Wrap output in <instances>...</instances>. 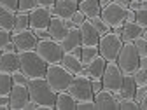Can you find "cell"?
Instances as JSON below:
<instances>
[{"instance_id":"cell-1","label":"cell","mask_w":147,"mask_h":110,"mask_svg":"<svg viewBox=\"0 0 147 110\" xmlns=\"http://www.w3.org/2000/svg\"><path fill=\"white\" fill-rule=\"evenodd\" d=\"M26 87H28L30 100H33L35 103H39L42 110H53V108H54L56 93L51 89V86L47 84L46 77L30 79L28 84H26Z\"/></svg>"},{"instance_id":"cell-2","label":"cell","mask_w":147,"mask_h":110,"mask_svg":"<svg viewBox=\"0 0 147 110\" xmlns=\"http://www.w3.org/2000/svg\"><path fill=\"white\" fill-rule=\"evenodd\" d=\"M20 70L28 79L44 77L47 70V63L37 54V51H25V52H20Z\"/></svg>"},{"instance_id":"cell-3","label":"cell","mask_w":147,"mask_h":110,"mask_svg":"<svg viewBox=\"0 0 147 110\" xmlns=\"http://www.w3.org/2000/svg\"><path fill=\"white\" fill-rule=\"evenodd\" d=\"M46 80L51 86V89L54 93H61V91H67L72 79H74V73L68 72L61 63H54V65H47L46 70Z\"/></svg>"},{"instance_id":"cell-4","label":"cell","mask_w":147,"mask_h":110,"mask_svg":"<svg viewBox=\"0 0 147 110\" xmlns=\"http://www.w3.org/2000/svg\"><path fill=\"white\" fill-rule=\"evenodd\" d=\"M123 44L124 42L121 39V35L116 33L114 30H110V32H107V33H103L100 37V40H98V52H100V56H103L107 61H116Z\"/></svg>"},{"instance_id":"cell-5","label":"cell","mask_w":147,"mask_h":110,"mask_svg":"<svg viewBox=\"0 0 147 110\" xmlns=\"http://www.w3.org/2000/svg\"><path fill=\"white\" fill-rule=\"evenodd\" d=\"M116 63L119 65V68L123 70V73H133L137 68H138V63H140V54L135 47L133 42H124L117 58H116Z\"/></svg>"},{"instance_id":"cell-6","label":"cell","mask_w":147,"mask_h":110,"mask_svg":"<svg viewBox=\"0 0 147 110\" xmlns=\"http://www.w3.org/2000/svg\"><path fill=\"white\" fill-rule=\"evenodd\" d=\"M37 54L47 63V65H54V63H61V58H63V47L60 42L53 40V39H42L37 42V47H35Z\"/></svg>"},{"instance_id":"cell-7","label":"cell","mask_w":147,"mask_h":110,"mask_svg":"<svg viewBox=\"0 0 147 110\" xmlns=\"http://www.w3.org/2000/svg\"><path fill=\"white\" fill-rule=\"evenodd\" d=\"M68 93L74 96L76 101H81V100H89L93 98V89H91V79L86 75L84 72L81 73H76L68 86Z\"/></svg>"},{"instance_id":"cell-8","label":"cell","mask_w":147,"mask_h":110,"mask_svg":"<svg viewBox=\"0 0 147 110\" xmlns=\"http://www.w3.org/2000/svg\"><path fill=\"white\" fill-rule=\"evenodd\" d=\"M123 70L119 68V65L116 61H107L105 70H103V75H102V84L103 89L110 91V93H117L121 84H123Z\"/></svg>"},{"instance_id":"cell-9","label":"cell","mask_w":147,"mask_h":110,"mask_svg":"<svg viewBox=\"0 0 147 110\" xmlns=\"http://www.w3.org/2000/svg\"><path fill=\"white\" fill-rule=\"evenodd\" d=\"M126 9H128L126 5H121L117 2H110L107 7L102 9L100 16L103 17V21L110 28L116 30V28H121L124 25V21H126Z\"/></svg>"},{"instance_id":"cell-10","label":"cell","mask_w":147,"mask_h":110,"mask_svg":"<svg viewBox=\"0 0 147 110\" xmlns=\"http://www.w3.org/2000/svg\"><path fill=\"white\" fill-rule=\"evenodd\" d=\"M11 39H12V42L16 44L18 52L35 51L37 42H39V39L35 37V33H33V30H32V28L21 30V32H11Z\"/></svg>"},{"instance_id":"cell-11","label":"cell","mask_w":147,"mask_h":110,"mask_svg":"<svg viewBox=\"0 0 147 110\" xmlns=\"http://www.w3.org/2000/svg\"><path fill=\"white\" fill-rule=\"evenodd\" d=\"M28 16H30V28L32 30H47L51 17H53V11L47 7L37 5L33 11L28 12Z\"/></svg>"},{"instance_id":"cell-12","label":"cell","mask_w":147,"mask_h":110,"mask_svg":"<svg viewBox=\"0 0 147 110\" xmlns=\"http://www.w3.org/2000/svg\"><path fill=\"white\" fill-rule=\"evenodd\" d=\"M28 100H30L28 87L21 86V84H14L9 93V108L11 110H25Z\"/></svg>"},{"instance_id":"cell-13","label":"cell","mask_w":147,"mask_h":110,"mask_svg":"<svg viewBox=\"0 0 147 110\" xmlns=\"http://www.w3.org/2000/svg\"><path fill=\"white\" fill-rule=\"evenodd\" d=\"M96 108L98 110H119V100L114 93H110L107 89H102L93 96Z\"/></svg>"},{"instance_id":"cell-14","label":"cell","mask_w":147,"mask_h":110,"mask_svg":"<svg viewBox=\"0 0 147 110\" xmlns=\"http://www.w3.org/2000/svg\"><path fill=\"white\" fill-rule=\"evenodd\" d=\"M47 32H49V37H51L53 40L61 42V39H63V37L67 35V32H68V26H67V23H65V17L53 14L51 23H49V26H47Z\"/></svg>"},{"instance_id":"cell-15","label":"cell","mask_w":147,"mask_h":110,"mask_svg":"<svg viewBox=\"0 0 147 110\" xmlns=\"http://www.w3.org/2000/svg\"><path fill=\"white\" fill-rule=\"evenodd\" d=\"M79 32H81V40H82V46H98V40H100V33L98 30L93 26L91 19H86L81 26H79Z\"/></svg>"},{"instance_id":"cell-16","label":"cell","mask_w":147,"mask_h":110,"mask_svg":"<svg viewBox=\"0 0 147 110\" xmlns=\"http://www.w3.org/2000/svg\"><path fill=\"white\" fill-rule=\"evenodd\" d=\"M114 32L121 35L123 42H133V40H137V39H138V37H142L144 28H142L140 25H137L135 21H133V23L124 21V25H123L121 28H116Z\"/></svg>"},{"instance_id":"cell-17","label":"cell","mask_w":147,"mask_h":110,"mask_svg":"<svg viewBox=\"0 0 147 110\" xmlns=\"http://www.w3.org/2000/svg\"><path fill=\"white\" fill-rule=\"evenodd\" d=\"M60 44H61V47H63L65 52H72V51H76L77 47H81L82 46V40H81V32H79V28L77 26L68 28L67 35L61 39Z\"/></svg>"},{"instance_id":"cell-18","label":"cell","mask_w":147,"mask_h":110,"mask_svg":"<svg viewBox=\"0 0 147 110\" xmlns=\"http://www.w3.org/2000/svg\"><path fill=\"white\" fill-rule=\"evenodd\" d=\"M51 11L56 16L70 17L76 11H79V0H56V2H54V7Z\"/></svg>"},{"instance_id":"cell-19","label":"cell","mask_w":147,"mask_h":110,"mask_svg":"<svg viewBox=\"0 0 147 110\" xmlns=\"http://www.w3.org/2000/svg\"><path fill=\"white\" fill-rule=\"evenodd\" d=\"M105 65H107V60L103 58V56H98L93 60V61H89L88 65H84V73L93 80V79H102V75H103V70H105Z\"/></svg>"},{"instance_id":"cell-20","label":"cell","mask_w":147,"mask_h":110,"mask_svg":"<svg viewBox=\"0 0 147 110\" xmlns=\"http://www.w3.org/2000/svg\"><path fill=\"white\" fill-rule=\"evenodd\" d=\"M20 70V52L12 51V52H2L0 54V72H16Z\"/></svg>"},{"instance_id":"cell-21","label":"cell","mask_w":147,"mask_h":110,"mask_svg":"<svg viewBox=\"0 0 147 110\" xmlns=\"http://www.w3.org/2000/svg\"><path fill=\"white\" fill-rule=\"evenodd\" d=\"M135 89H137V84H135V79L131 73H124L123 75V84L119 87V91L116 93L117 100L119 98H133L135 96Z\"/></svg>"},{"instance_id":"cell-22","label":"cell","mask_w":147,"mask_h":110,"mask_svg":"<svg viewBox=\"0 0 147 110\" xmlns=\"http://www.w3.org/2000/svg\"><path fill=\"white\" fill-rule=\"evenodd\" d=\"M61 65H63L68 72H72L74 75H76V73H81V72L84 70V65H82V61H81V56H77V54H74V52H65V54H63Z\"/></svg>"},{"instance_id":"cell-23","label":"cell","mask_w":147,"mask_h":110,"mask_svg":"<svg viewBox=\"0 0 147 110\" xmlns=\"http://www.w3.org/2000/svg\"><path fill=\"white\" fill-rule=\"evenodd\" d=\"M77 101L74 100V96L68 91H61L56 93V101H54V108L56 110H76Z\"/></svg>"},{"instance_id":"cell-24","label":"cell","mask_w":147,"mask_h":110,"mask_svg":"<svg viewBox=\"0 0 147 110\" xmlns=\"http://www.w3.org/2000/svg\"><path fill=\"white\" fill-rule=\"evenodd\" d=\"M79 11L88 19H91V17H95V16H100L102 7L98 4V0H79Z\"/></svg>"},{"instance_id":"cell-25","label":"cell","mask_w":147,"mask_h":110,"mask_svg":"<svg viewBox=\"0 0 147 110\" xmlns=\"http://www.w3.org/2000/svg\"><path fill=\"white\" fill-rule=\"evenodd\" d=\"M14 16H16L14 11L0 5V28L12 32V28H14Z\"/></svg>"},{"instance_id":"cell-26","label":"cell","mask_w":147,"mask_h":110,"mask_svg":"<svg viewBox=\"0 0 147 110\" xmlns=\"http://www.w3.org/2000/svg\"><path fill=\"white\" fill-rule=\"evenodd\" d=\"M26 28H30V16H28V12L18 11L16 16H14V28H12V32H21V30H26Z\"/></svg>"},{"instance_id":"cell-27","label":"cell","mask_w":147,"mask_h":110,"mask_svg":"<svg viewBox=\"0 0 147 110\" xmlns=\"http://www.w3.org/2000/svg\"><path fill=\"white\" fill-rule=\"evenodd\" d=\"M98 46H81V61L82 65H88L98 56Z\"/></svg>"},{"instance_id":"cell-28","label":"cell","mask_w":147,"mask_h":110,"mask_svg":"<svg viewBox=\"0 0 147 110\" xmlns=\"http://www.w3.org/2000/svg\"><path fill=\"white\" fill-rule=\"evenodd\" d=\"M12 75L9 72H0V95H9L12 89Z\"/></svg>"},{"instance_id":"cell-29","label":"cell","mask_w":147,"mask_h":110,"mask_svg":"<svg viewBox=\"0 0 147 110\" xmlns=\"http://www.w3.org/2000/svg\"><path fill=\"white\" fill-rule=\"evenodd\" d=\"M91 23H93V26L98 30V33H100V35H103V33H107V32L112 30V28H110V26L103 21V17H102V16H95V17H91Z\"/></svg>"},{"instance_id":"cell-30","label":"cell","mask_w":147,"mask_h":110,"mask_svg":"<svg viewBox=\"0 0 147 110\" xmlns=\"http://www.w3.org/2000/svg\"><path fill=\"white\" fill-rule=\"evenodd\" d=\"M140 103L133 98H119V110H138Z\"/></svg>"},{"instance_id":"cell-31","label":"cell","mask_w":147,"mask_h":110,"mask_svg":"<svg viewBox=\"0 0 147 110\" xmlns=\"http://www.w3.org/2000/svg\"><path fill=\"white\" fill-rule=\"evenodd\" d=\"M133 79H135V84L137 86H147V72L142 70V68H137L133 73Z\"/></svg>"},{"instance_id":"cell-32","label":"cell","mask_w":147,"mask_h":110,"mask_svg":"<svg viewBox=\"0 0 147 110\" xmlns=\"http://www.w3.org/2000/svg\"><path fill=\"white\" fill-rule=\"evenodd\" d=\"M37 7V0H20L18 2V11L21 12H30Z\"/></svg>"},{"instance_id":"cell-33","label":"cell","mask_w":147,"mask_h":110,"mask_svg":"<svg viewBox=\"0 0 147 110\" xmlns=\"http://www.w3.org/2000/svg\"><path fill=\"white\" fill-rule=\"evenodd\" d=\"M135 12H137V17H135V23H137V25H140L142 28H147V9L140 7V9H137Z\"/></svg>"},{"instance_id":"cell-34","label":"cell","mask_w":147,"mask_h":110,"mask_svg":"<svg viewBox=\"0 0 147 110\" xmlns=\"http://www.w3.org/2000/svg\"><path fill=\"white\" fill-rule=\"evenodd\" d=\"M76 110H96V103H95L93 98H89V100H81V101H77Z\"/></svg>"},{"instance_id":"cell-35","label":"cell","mask_w":147,"mask_h":110,"mask_svg":"<svg viewBox=\"0 0 147 110\" xmlns=\"http://www.w3.org/2000/svg\"><path fill=\"white\" fill-rule=\"evenodd\" d=\"M133 44H135V47H137V51H138V54H140V58H142V56H147V39L138 37L137 40H133Z\"/></svg>"},{"instance_id":"cell-36","label":"cell","mask_w":147,"mask_h":110,"mask_svg":"<svg viewBox=\"0 0 147 110\" xmlns=\"http://www.w3.org/2000/svg\"><path fill=\"white\" fill-rule=\"evenodd\" d=\"M11 75H12V82H14V84H21V86H26V84H28V80H30V79L25 75V73H23L21 70H16V72H12Z\"/></svg>"},{"instance_id":"cell-37","label":"cell","mask_w":147,"mask_h":110,"mask_svg":"<svg viewBox=\"0 0 147 110\" xmlns=\"http://www.w3.org/2000/svg\"><path fill=\"white\" fill-rule=\"evenodd\" d=\"M86 19H88V17H86V16H84V14H82L81 11H76V12H74V14L70 16L72 26H77V28H79V26H81V25H82V23H84Z\"/></svg>"},{"instance_id":"cell-38","label":"cell","mask_w":147,"mask_h":110,"mask_svg":"<svg viewBox=\"0 0 147 110\" xmlns=\"http://www.w3.org/2000/svg\"><path fill=\"white\" fill-rule=\"evenodd\" d=\"M9 40H11V32L0 28V52H2V49L5 47V44H7Z\"/></svg>"},{"instance_id":"cell-39","label":"cell","mask_w":147,"mask_h":110,"mask_svg":"<svg viewBox=\"0 0 147 110\" xmlns=\"http://www.w3.org/2000/svg\"><path fill=\"white\" fill-rule=\"evenodd\" d=\"M147 95V86H137V89H135V96H133V100L135 101H142L144 100V96Z\"/></svg>"},{"instance_id":"cell-40","label":"cell","mask_w":147,"mask_h":110,"mask_svg":"<svg viewBox=\"0 0 147 110\" xmlns=\"http://www.w3.org/2000/svg\"><path fill=\"white\" fill-rule=\"evenodd\" d=\"M18 2H20V0H0V5H4V7L18 12Z\"/></svg>"},{"instance_id":"cell-41","label":"cell","mask_w":147,"mask_h":110,"mask_svg":"<svg viewBox=\"0 0 147 110\" xmlns=\"http://www.w3.org/2000/svg\"><path fill=\"white\" fill-rule=\"evenodd\" d=\"M91 89H93V96L98 93V91H102V89H103L102 79H93V80H91Z\"/></svg>"},{"instance_id":"cell-42","label":"cell","mask_w":147,"mask_h":110,"mask_svg":"<svg viewBox=\"0 0 147 110\" xmlns=\"http://www.w3.org/2000/svg\"><path fill=\"white\" fill-rule=\"evenodd\" d=\"M0 110H11L9 108V95H0Z\"/></svg>"},{"instance_id":"cell-43","label":"cell","mask_w":147,"mask_h":110,"mask_svg":"<svg viewBox=\"0 0 147 110\" xmlns=\"http://www.w3.org/2000/svg\"><path fill=\"white\" fill-rule=\"evenodd\" d=\"M33 33H35V37H37L39 40H42V39H51L47 30H33Z\"/></svg>"},{"instance_id":"cell-44","label":"cell","mask_w":147,"mask_h":110,"mask_svg":"<svg viewBox=\"0 0 147 110\" xmlns=\"http://www.w3.org/2000/svg\"><path fill=\"white\" fill-rule=\"evenodd\" d=\"M54 2H56V0H37V5H40V7H47V9H53V7H54Z\"/></svg>"},{"instance_id":"cell-45","label":"cell","mask_w":147,"mask_h":110,"mask_svg":"<svg viewBox=\"0 0 147 110\" xmlns=\"http://www.w3.org/2000/svg\"><path fill=\"white\" fill-rule=\"evenodd\" d=\"M135 17H137V12H135L133 9L128 7V9H126V21H128V23H133Z\"/></svg>"},{"instance_id":"cell-46","label":"cell","mask_w":147,"mask_h":110,"mask_svg":"<svg viewBox=\"0 0 147 110\" xmlns=\"http://www.w3.org/2000/svg\"><path fill=\"white\" fill-rule=\"evenodd\" d=\"M12 51H18V49H16V44H14V42H12V39H11V40L5 44V47L2 49V52H12Z\"/></svg>"},{"instance_id":"cell-47","label":"cell","mask_w":147,"mask_h":110,"mask_svg":"<svg viewBox=\"0 0 147 110\" xmlns=\"http://www.w3.org/2000/svg\"><path fill=\"white\" fill-rule=\"evenodd\" d=\"M25 110H40V105H39V103H35L33 100H28V103H26Z\"/></svg>"},{"instance_id":"cell-48","label":"cell","mask_w":147,"mask_h":110,"mask_svg":"<svg viewBox=\"0 0 147 110\" xmlns=\"http://www.w3.org/2000/svg\"><path fill=\"white\" fill-rule=\"evenodd\" d=\"M138 68H142V70H145V72H147V56H142V58H140Z\"/></svg>"},{"instance_id":"cell-49","label":"cell","mask_w":147,"mask_h":110,"mask_svg":"<svg viewBox=\"0 0 147 110\" xmlns=\"http://www.w3.org/2000/svg\"><path fill=\"white\" fill-rule=\"evenodd\" d=\"M140 108H142V110H147V95H145L144 100L140 101Z\"/></svg>"},{"instance_id":"cell-50","label":"cell","mask_w":147,"mask_h":110,"mask_svg":"<svg viewBox=\"0 0 147 110\" xmlns=\"http://www.w3.org/2000/svg\"><path fill=\"white\" fill-rule=\"evenodd\" d=\"M110 2H112V0H98V4H100V7L103 9V7H107Z\"/></svg>"},{"instance_id":"cell-51","label":"cell","mask_w":147,"mask_h":110,"mask_svg":"<svg viewBox=\"0 0 147 110\" xmlns=\"http://www.w3.org/2000/svg\"><path fill=\"white\" fill-rule=\"evenodd\" d=\"M112 2H117V4H121V5H126V7H128L130 0H112Z\"/></svg>"},{"instance_id":"cell-52","label":"cell","mask_w":147,"mask_h":110,"mask_svg":"<svg viewBox=\"0 0 147 110\" xmlns=\"http://www.w3.org/2000/svg\"><path fill=\"white\" fill-rule=\"evenodd\" d=\"M140 7H144V9H147V0H140Z\"/></svg>"},{"instance_id":"cell-53","label":"cell","mask_w":147,"mask_h":110,"mask_svg":"<svg viewBox=\"0 0 147 110\" xmlns=\"http://www.w3.org/2000/svg\"><path fill=\"white\" fill-rule=\"evenodd\" d=\"M142 37H144V39H147V28H144V33H142Z\"/></svg>"},{"instance_id":"cell-54","label":"cell","mask_w":147,"mask_h":110,"mask_svg":"<svg viewBox=\"0 0 147 110\" xmlns=\"http://www.w3.org/2000/svg\"><path fill=\"white\" fill-rule=\"evenodd\" d=\"M0 54H2V52H0Z\"/></svg>"}]
</instances>
